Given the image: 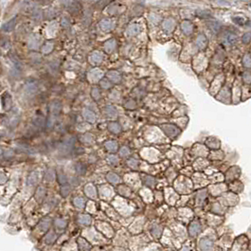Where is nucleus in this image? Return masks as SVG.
Instances as JSON below:
<instances>
[{
    "label": "nucleus",
    "mask_w": 251,
    "mask_h": 251,
    "mask_svg": "<svg viewBox=\"0 0 251 251\" xmlns=\"http://www.w3.org/2000/svg\"><path fill=\"white\" fill-rule=\"evenodd\" d=\"M220 145L221 142L216 137H208L206 140V146L208 149H211V150H218L220 148Z\"/></svg>",
    "instance_id": "423d86ee"
},
{
    "label": "nucleus",
    "mask_w": 251,
    "mask_h": 251,
    "mask_svg": "<svg viewBox=\"0 0 251 251\" xmlns=\"http://www.w3.org/2000/svg\"><path fill=\"white\" fill-rule=\"evenodd\" d=\"M73 204H74L75 207L82 208L85 207V200H83L82 198H80V197H78V198H75L73 200Z\"/></svg>",
    "instance_id": "b1692460"
},
{
    "label": "nucleus",
    "mask_w": 251,
    "mask_h": 251,
    "mask_svg": "<svg viewBox=\"0 0 251 251\" xmlns=\"http://www.w3.org/2000/svg\"><path fill=\"white\" fill-rule=\"evenodd\" d=\"M127 164H128L129 167H131V168L136 169L137 166H139V161H137L136 159H135V158H130L127 161Z\"/></svg>",
    "instance_id": "cd10ccee"
},
{
    "label": "nucleus",
    "mask_w": 251,
    "mask_h": 251,
    "mask_svg": "<svg viewBox=\"0 0 251 251\" xmlns=\"http://www.w3.org/2000/svg\"><path fill=\"white\" fill-rule=\"evenodd\" d=\"M45 179L46 181H52L54 179V171L52 169H49L45 174Z\"/></svg>",
    "instance_id": "5701e85b"
},
{
    "label": "nucleus",
    "mask_w": 251,
    "mask_h": 251,
    "mask_svg": "<svg viewBox=\"0 0 251 251\" xmlns=\"http://www.w3.org/2000/svg\"><path fill=\"white\" fill-rule=\"evenodd\" d=\"M106 178H107V180H108V182H110L111 184H118V183H119V181H121L119 176L118 175L114 174V172H109V174H107Z\"/></svg>",
    "instance_id": "f8f14e48"
},
{
    "label": "nucleus",
    "mask_w": 251,
    "mask_h": 251,
    "mask_svg": "<svg viewBox=\"0 0 251 251\" xmlns=\"http://www.w3.org/2000/svg\"><path fill=\"white\" fill-rule=\"evenodd\" d=\"M49 225H50V222H49V219H45V220H43L41 222V224H40V228H41V229L42 230H46V229H49Z\"/></svg>",
    "instance_id": "393cba45"
},
{
    "label": "nucleus",
    "mask_w": 251,
    "mask_h": 251,
    "mask_svg": "<svg viewBox=\"0 0 251 251\" xmlns=\"http://www.w3.org/2000/svg\"><path fill=\"white\" fill-rule=\"evenodd\" d=\"M91 217L89 215H79L78 217V222L82 225H89L91 223Z\"/></svg>",
    "instance_id": "dca6fc26"
},
{
    "label": "nucleus",
    "mask_w": 251,
    "mask_h": 251,
    "mask_svg": "<svg viewBox=\"0 0 251 251\" xmlns=\"http://www.w3.org/2000/svg\"><path fill=\"white\" fill-rule=\"evenodd\" d=\"M60 193H61V195L63 197H67L69 193H70V187L68 186V185H63V186L61 187V190H60Z\"/></svg>",
    "instance_id": "4be33fe9"
},
{
    "label": "nucleus",
    "mask_w": 251,
    "mask_h": 251,
    "mask_svg": "<svg viewBox=\"0 0 251 251\" xmlns=\"http://www.w3.org/2000/svg\"><path fill=\"white\" fill-rule=\"evenodd\" d=\"M182 251H190L188 247H183V249H182Z\"/></svg>",
    "instance_id": "2f4dec72"
},
{
    "label": "nucleus",
    "mask_w": 251,
    "mask_h": 251,
    "mask_svg": "<svg viewBox=\"0 0 251 251\" xmlns=\"http://www.w3.org/2000/svg\"><path fill=\"white\" fill-rule=\"evenodd\" d=\"M38 181V172H31L28 176L27 184L28 186H34Z\"/></svg>",
    "instance_id": "9d476101"
},
{
    "label": "nucleus",
    "mask_w": 251,
    "mask_h": 251,
    "mask_svg": "<svg viewBox=\"0 0 251 251\" xmlns=\"http://www.w3.org/2000/svg\"><path fill=\"white\" fill-rule=\"evenodd\" d=\"M55 224H56V226H57V228H59V229H64L65 226H67V221L63 220V219H57Z\"/></svg>",
    "instance_id": "bb28decb"
},
{
    "label": "nucleus",
    "mask_w": 251,
    "mask_h": 251,
    "mask_svg": "<svg viewBox=\"0 0 251 251\" xmlns=\"http://www.w3.org/2000/svg\"><path fill=\"white\" fill-rule=\"evenodd\" d=\"M7 182V176L3 172H0V185H3Z\"/></svg>",
    "instance_id": "7c9ffc66"
},
{
    "label": "nucleus",
    "mask_w": 251,
    "mask_h": 251,
    "mask_svg": "<svg viewBox=\"0 0 251 251\" xmlns=\"http://www.w3.org/2000/svg\"><path fill=\"white\" fill-rule=\"evenodd\" d=\"M79 247H80V249L82 251H89V249L91 248V246L89 244L85 239H80L79 240Z\"/></svg>",
    "instance_id": "aec40b11"
},
{
    "label": "nucleus",
    "mask_w": 251,
    "mask_h": 251,
    "mask_svg": "<svg viewBox=\"0 0 251 251\" xmlns=\"http://www.w3.org/2000/svg\"><path fill=\"white\" fill-rule=\"evenodd\" d=\"M75 171L77 174L79 175H85V172H86V167L85 164H82V162H78L75 165Z\"/></svg>",
    "instance_id": "a211bd4d"
},
{
    "label": "nucleus",
    "mask_w": 251,
    "mask_h": 251,
    "mask_svg": "<svg viewBox=\"0 0 251 251\" xmlns=\"http://www.w3.org/2000/svg\"><path fill=\"white\" fill-rule=\"evenodd\" d=\"M208 195V190L207 189H203L198 190V193L196 194V205L197 206H201L203 203L205 202L206 198Z\"/></svg>",
    "instance_id": "0eeeda50"
},
{
    "label": "nucleus",
    "mask_w": 251,
    "mask_h": 251,
    "mask_svg": "<svg viewBox=\"0 0 251 251\" xmlns=\"http://www.w3.org/2000/svg\"><path fill=\"white\" fill-rule=\"evenodd\" d=\"M109 129L112 131L113 133H119V132H121V127H119V125L118 123H116V122L110 123Z\"/></svg>",
    "instance_id": "a878e982"
},
{
    "label": "nucleus",
    "mask_w": 251,
    "mask_h": 251,
    "mask_svg": "<svg viewBox=\"0 0 251 251\" xmlns=\"http://www.w3.org/2000/svg\"><path fill=\"white\" fill-rule=\"evenodd\" d=\"M161 128H162V130L164 131V133L170 137H175L180 134V131H179L175 126H174V125L166 124V125H162Z\"/></svg>",
    "instance_id": "7ed1b4c3"
},
{
    "label": "nucleus",
    "mask_w": 251,
    "mask_h": 251,
    "mask_svg": "<svg viewBox=\"0 0 251 251\" xmlns=\"http://www.w3.org/2000/svg\"><path fill=\"white\" fill-rule=\"evenodd\" d=\"M240 174H241V170L239 167H236V166L232 167V168H230L228 172H226L225 179L226 180H229V181L236 180V179L239 177V175H240Z\"/></svg>",
    "instance_id": "20e7f679"
},
{
    "label": "nucleus",
    "mask_w": 251,
    "mask_h": 251,
    "mask_svg": "<svg viewBox=\"0 0 251 251\" xmlns=\"http://www.w3.org/2000/svg\"><path fill=\"white\" fill-rule=\"evenodd\" d=\"M105 148L109 152L115 153L118 150V144H117V142H115V141H107L105 143Z\"/></svg>",
    "instance_id": "f3484780"
},
{
    "label": "nucleus",
    "mask_w": 251,
    "mask_h": 251,
    "mask_svg": "<svg viewBox=\"0 0 251 251\" xmlns=\"http://www.w3.org/2000/svg\"><path fill=\"white\" fill-rule=\"evenodd\" d=\"M45 194H46V190L43 187H39L37 189V192H36V194H35V198H36L37 202L41 203L42 201H43L44 199V197H45Z\"/></svg>",
    "instance_id": "4468645a"
},
{
    "label": "nucleus",
    "mask_w": 251,
    "mask_h": 251,
    "mask_svg": "<svg viewBox=\"0 0 251 251\" xmlns=\"http://www.w3.org/2000/svg\"><path fill=\"white\" fill-rule=\"evenodd\" d=\"M162 226H160L159 225H154L152 228V234L154 238H160L161 234H162Z\"/></svg>",
    "instance_id": "ddd939ff"
},
{
    "label": "nucleus",
    "mask_w": 251,
    "mask_h": 251,
    "mask_svg": "<svg viewBox=\"0 0 251 251\" xmlns=\"http://www.w3.org/2000/svg\"><path fill=\"white\" fill-rule=\"evenodd\" d=\"M142 181L144 183V185L151 188L154 187L155 185V179L151 175H142Z\"/></svg>",
    "instance_id": "9b49d317"
},
{
    "label": "nucleus",
    "mask_w": 251,
    "mask_h": 251,
    "mask_svg": "<svg viewBox=\"0 0 251 251\" xmlns=\"http://www.w3.org/2000/svg\"><path fill=\"white\" fill-rule=\"evenodd\" d=\"M202 230L201 224L199 223V221L194 220L189 226V234L192 238H195L198 236V234Z\"/></svg>",
    "instance_id": "f03ea898"
},
{
    "label": "nucleus",
    "mask_w": 251,
    "mask_h": 251,
    "mask_svg": "<svg viewBox=\"0 0 251 251\" xmlns=\"http://www.w3.org/2000/svg\"><path fill=\"white\" fill-rule=\"evenodd\" d=\"M57 176H58V182H59L60 185H61V186L67 184V177L65 176V175H64L63 172H60V174H58Z\"/></svg>",
    "instance_id": "412c9836"
},
{
    "label": "nucleus",
    "mask_w": 251,
    "mask_h": 251,
    "mask_svg": "<svg viewBox=\"0 0 251 251\" xmlns=\"http://www.w3.org/2000/svg\"><path fill=\"white\" fill-rule=\"evenodd\" d=\"M213 242L208 237H203L200 239L198 247L201 251H213Z\"/></svg>",
    "instance_id": "f257e3e1"
},
{
    "label": "nucleus",
    "mask_w": 251,
    "mask_h": 251,
    "mask_svg": "<svg viewBox=\"0 0 251 251\" xmlns=\"http://www.w3.org/2000/svg\"><path fill=\"white\" fill-rule=\"evenodd\" d=\"M119 154H121V157H128V155L130 154L129 149H128L127 147H122V148L121 149V151H119Z\"/></svg>",
    "instance_id": "c85d7f7f"
},
{
    "label": "nucleus",
    "mask_w": 251,
    "mask_h": 251,
    "mask_svg": "<svg viewBox=\"0 0 251 251\" xmlns=\"http://www.w3.org/2000/svg\"><path fill=\"white\" fill-rule=\"evenodd\" d=\"M208 179L210 180V182L211 184H217L219 182L224 181L225 180V176H224V175L221 174V172H216V174L212 175L211 176H210Z\"/></svg>",
    "instance_id": "1a4fd4ad"
},
{
    "label": "nucleus",
    "mask_w": 251,
    "mask_h": 251,
    "mask_svg": "<svg viewBox=\"0 0 251 251\" xmlns=\"http://www.w3.org/2000/svg\"><path fill=\"white\" fill-rule=\"evenodd\" d=\"M107 161L110 163V164H117L118 162V158L116 157V155H109L108 157H107Z\"/></svg>",
    "instance_id": "c756f323"
},
{
    "label": "nucleus",
    "mask_w": 251,
    "mask_h": 251,
    "mask_svg": "<svg viewBox=\"0 0 251 251\" xmlns=\"http://www.w3.org/2000/svg\"><path fill=\"white\" fill-rule=\"evenodd\" d=\"M85 194L88 197H91V198H94L95 196H96V190H95L93 185H87L85 189Z\"/></svg>",
    "instance_id": "2eb2a0df"
},
{
    "label": "nucleus",
    "mask_w": 251,
    "mask_h": 251,
    "mask_svg": "<svg viewBox=\"0 0 251 251\" xmlns=\"http://www.w3.org/2000/svg\"><path fill=\"white\" fill-rule=\"evenodd\" d=\"M229 189L233 193H240L244 190V184L236 179V180H234L232 183H230V185L229 186Z\"/></svg>",
    "instance_id": "39448f33"
},
{
    "label": "nucleus",
    "mask_w": 251,
    "mask_h": 251,
    "mask_svg": "<svg viewBox=\"0 0 251 251\" xmlns=\"http://www.w3.org/2000/svg\"><path fill=\"white\" fill-rule=\"evenodd\" d=\"M56 239H57V236L55 234V232L54 231H49L46 234L45 240H46V243H47V244H53L56 241Z\"/></svg>",
    "instance_id": "6ab92c4d"
},
{
    "label": "nucleus",
    "mask_w": 251,
    "mask_h": 251,
    "mask_svg": "<svg viewBox=\"0 0 251 251\" xmlns=\"http://www.w3.org/2000/svg\"><path fill=\"white\" fill-rule=\"evenodd\" d=\"M208 165H210V163H208L206 159L199 158V159L195 160V162L193 163V168L196 171H203V170H205Z\"/></svg>",
    "instance_id": "6e6552de"
},
{
    "label": "nucleus",
    "mask_w": 251,
    "mask_h": 251,
    "mask_svg": "<svg viewBox=\"0 0 251 251\" xmlns=\"http://www.w3.org/2000/svg\"><path fill=\"white\" fill-rule=\"evenodd\" d=\"M1 154H2V151L0 150V157H1Z\"/></svg>",
    "instance_id": "473e14b6"
}]
</instances>
